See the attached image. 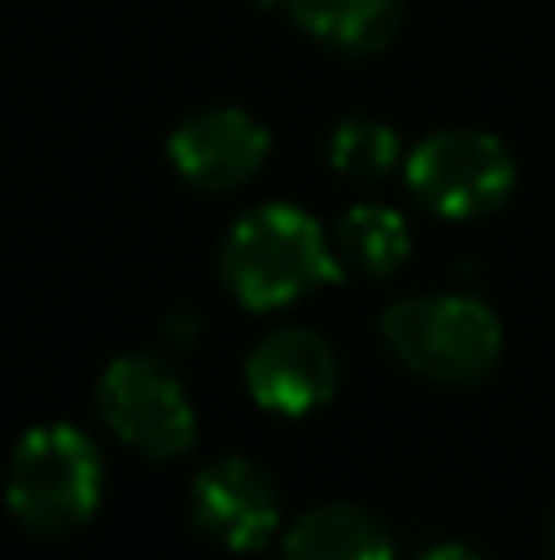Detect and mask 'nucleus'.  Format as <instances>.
I'll list each match as a JSON object with an SVG mask.
<instances>
[{
	"label": "nucleus",
	"instance_id": "6",
	"mask_svg": "<svg viewBox=\"0 0 555 560\" xmlns=\"http://www.w3.org/2000/svg\"><path fill=\"white\" fill-rule=\"evenodd\" d=\"M246 394L275 418H305L320 413L334 394H340V354L320 329L285 325L265 329L251 349H246Z\"/></svg>",
	"mask_w": 555,
	"mask_h": 560
},
{
	"label": "nucleus",
	"instance_id": "2",
	"mask_svg": "<svg viewBox=\"0 0 555 560\" xmlns=\"http://www.w3.org/2000/svg\"><path fill=\"white\" fill-rule=\"evenodd\" d=\"M383 345L409 374L433 384H477L501 364V329L497 310L468 290L448 295H403L379 319Z\"/></svg>",
	"mask_w": 555,
	"mask_h": 560
},
{
	"label": "nucleus",
	"instance_id": "13",
	"mask_svg": "<svg viewBox=\"0 0 555 560\" xmlns=\"http://www.w3.org/2000/svg\"><path fill=\"white\" fill-rule=\"evenodd\" d=\"M418 560H482L472 546H462V541H438L433 551H423Z\"/></svg>",
	"mask_w": 555,
	"mask_h": 560
},
{
	"label": "nucleus",
	"instance_id": "11",
	"mask_svg": "<svg viewBox=\"0 0 555 560\" xmlns=\"http://www.w3.org/2000/svg\"><path fill=\"white\" fill-rule=\"evenodd\" d=\"M330 236H334L340 266L364 280H389L393 271H403L413 256L409 222H403V212H393V207H383V202H354Z\"/></svg>",
	"mask_w": 555,
	"mask_h": 560
},
{
	"label": "nucleus",
	"instance_id": "4",
	"mask_svg": "<svg viewBox=\"0 0 555 560\" xmlns=\"http://www.w3.org/2000/svg\"><path fill=\"white\" fill-rule=\"evenodd\" d=\"M403 183L433 217L477 222L511 202L517 158L487 128H438L403 158Z\"/></svg>",
	"mask_w": 555,
	"mask_h": 560
},
{
	"label": "nucleus",
	"instance_id": "10",
	"mask_svg": "<svg viewBox=\"0 0 555 560\" xmlns=\"http://www.w3.org/2000/svg\"><path fill=\"white\" fill-rule=\"evenodd\" d=\"M281 560H399L383 522L354 502L310 506L291 522Z\"/></svg>",
	"mask_w": 555,
	"mask_h": 560
},
{
	"label": "nucleus",
	"instance_id": "5",
	"mask_svg": "<svg viewBox=\"0 0 555 560\" xmlns=\"http://www.w3.org/2000/svg\"><path fill=\"white\" fill-rule=\"evenodd\" d=\"M94 404L104 428L143 457H182L197 443V408L182 378L153 354H118L98 374Z\"/></svg>",
	"mask_w": 555,
	"mask_h": 560
},
{
	"label": "nucleus",
	"instance_id": "1",
	"mask_svg": "<svg viewBox=\"0 0 555 560\" xmlns=\"http://www.w3.org/2000/svg\"><path fill=\"white\" fill-rule=\"evenodd\" d=\"M216 271H222V285L232 290L236 305L256 310V315L285 310L310 290L344 280L334 236L295 202L251 207L226 232Z\"/></svg>",
	"mask_w": 555,
	"mask_h": 560
},
{
	"label": "nucleus",
	"instance_id": "12",
	"mask_svg": "<svg viewBox=\"0 0 555 560\" xmlns=\"http://www.w3.org/2000/svg\"><path fill=\"white\" fill-rule=\"evenodd\" d=\"M330 167L350 183H383L403 167V143L383 118H344L330 133Z\"/></svg>",
	"mask_w": 555,
	"mask_h": 560
},
{
	"label": "nucleus",
	"instance_id": "9",
	"mask_svg": "<svg viewBox=\"0 0 555 560\" xmlns=\"http://www.w3.org/2000/svg\"><path fill=\"white\" fill-rule=\"evenodd\" d=\"M271 5L334 55H379L399 39L409 0H271Z\"/></svg>",
	"mask_w": 555,
	"mask_h": 560
},
{
	"label": "nucleus",
	"instance_id": "14",
	"mask_svg": "<svg viewBox=\"0 0 555 560\" xmlns=\"http://www.w3.org/2000/svg\"><path fill=\"white\" fill-rule=\"evenodd\" d=\"M551 560H555V512H551Z\"/></svg>",
	"mask_w": 555,
	"mask_h": 560
},
{
	"label": "nucleus",
	"instance_id": "8",
	"mask_svg": "<svg viewBox=\"0 0 555 560\" xmlns=\"http://www.w3.org/2000/svg\"><path fill=\"white\" fill-rule=\"evenodd\" d=\"M192 522L222 551H265L281 532V492L251 457H216L192 477Z\"/></svg>",
	"mask_w": 555,
	"mask_h": 560
},
{
	"label": "nucleus",
	"instance_id": "3",
	"mask_svg": "<svg viewBox=\"0 0 555 560\" xmlns=\"http://www.w3.org/2000/svg\"><path fill=\"white\" fill-rule=\"evenodd\" d=\"M104 502V457L74 423H39L15 443L5 467V506L39 536H64L94 522Z\"/></svg>",
	"mask_w": 555,
	"mask_h": 560
},
{
	"label": "nucleus",
	"instance_id": "7",
	"mask_svg": "<svg viewBox=\"0 0 555 560\" xmlns=\"http://www.w3.org/2000/svg\"><path fill=\"white\" fill-rule=\"evenodd\" d=\"M271 158V133L256 114L236 104L197 108L167 138V163L197 192H236Z\"/></svg>",
	"mask_w": 555,
	"mask_h": 560
}]
</instances>
